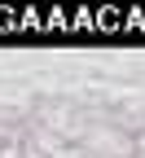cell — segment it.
I'll return each mask as SVG.
<instances>
[{"label": "cell", "mask_w": 145, "mask_h": 158, "mask_svg": "<svg viewBox=\"0 0 145 158\" xmlns=\"http://www.w3.org/2000/svg\"><path fill=\"white\" fill-rule=\"evenodd\" d=\"M75 145L88 158H136V141L128 132L110 127V123H84V132H79Z\"/></svg>", "instance_id": "cell-1"}]
</instances>
